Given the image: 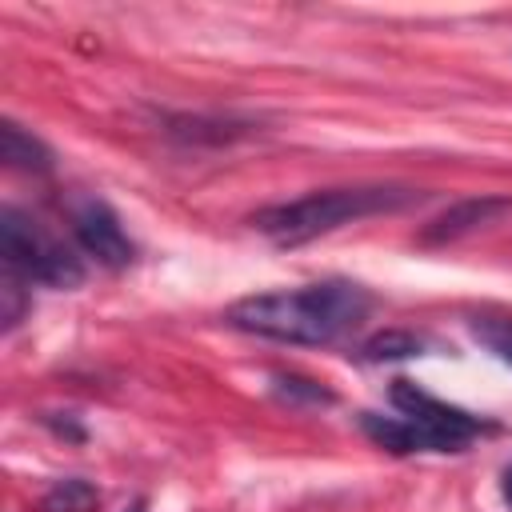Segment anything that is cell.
Returning <instances> with one entry per match:
<instances>
[{
	"instance_id": "1",
	"label": "cell",
	"mask_w": 512,
	"mask_h": 512,
	"mask_svg": "<svg viewBox=\"0 0 512 512\" xmlns=\"http://www.w3.org/2000/svg\"><path fill=\"white\" fill-rule=\"evenodd\" d=\"M372 312V296L356 280H316L296 288H272L236 300L224 320L248 336L280 340V344H336L352 328H360Z\"/></svg>"
},
{
	"instance_id": "2",
	"label": "cell",
	"mask_w": 512,
	"mask_h": 512,
	"mask_svg": "<svg viewBox=\"0 0 512 512\" xmlns=\"http://www.w3.org/2000/svg\"><path fill=\"white\" fill-rule=\"evenodd\" d=\"M420 204L416 188H400V184H352V188H320V192H304L296 200H280L268 204L252 216V228L260 236H268L280 248H296L308 244L316 236H328L344 224L368 220V216H392Z\"/></svg>"
},
{
	"instance_id": "3",
	"label": "cell",
	"mask_w": 512,
	"mask_h": 512,
	"mask_svg": "<svg viewBox=\"0 0 512 512\" xmlns=\"http://www.w3.org/2000/svg\"><path fill=\"white\" fill-rule=\"evenodd\" d=\"M396 416H380V412H360V428L372 444H380L384 452L408 456V452H460L468 448L480 432H488L492 424L448 404L436 400L432 392H424L412 380H392L388 392Z\"/></svg>"
},
{
	"instance_id": "4",
	"label": "cell",
	"mask_w": 512,
	"mask_h": 512,
	"mask_svg": "<svg viewBox=\"0 0 512 512\" xmlns=\"http://www.w3.org/2000/svg\"><path fill=\"white\" fill-rule=\"evenodd\" d=\"M0 252H4V268L24 276L28 284L76 288L84 280V264L76 248H68L48 224H40L32 212L16 204L0 208Z\"/></svg>"
},
{
	"instance_id": "5",
	"label": "cell",
	"mask_w": 512,
	"mask_h": 512,
	"mask_svg": "<svg viewBox=\"0 0 512 512\" xmlns=\"http://www.w3.org/2000/svg\"><path fill=\"white\" fill-rule=\"evenodd\" d=\"M68 224H72V236L84 248V256H92L96 264L120 272L136 260L132 236L124 232L120 216L100 196H84V192L68 196Z\"/></svg>"
},
{
	"instance_id": "6",
	"label": "cell",
	"mask_w": 512,
	"mask_h": 512,
	"mask_svg": "<svg viewBox=\"0 0 512 512\" xmlns=\"http://www.w3.org/2000/svg\"><path fill=\"white\" fill-rule=\"evenodd\" d=\"M508 212H512V196H472V200L452 204L444 216H436V220L420 232V240H424V244H452V240H460V236H468V232H476V228L496 224V220L508 216Z\"/></svg>"
},
{
	"instance_id": "7",
	"label": "cell",
	"mask_w": 512,
	"mask_h": 512,
	"mask_svg": "<svg viewBox=\"0 0 512 512\" xmlns=\"http://www.w3.org/2000/svg\"><path fill=\"white\" fill-rule=\"evenodd\" d=\"M0 156L8 168L16 172H48L52 168V152L44 148V140H36L32 132H24L16 120H4L0 128Z\"/></svg>"
},
{
	"instance_id": "8",
	"label": "cell",
	"mask_w": 512,
	"mask_h": 512,
	"mask_svg": "<svg viewBox=\"0 0 512 512\" xmlns=\"http://www.w3.org/2000/svg\"><path fill=\"white\" fill-rule=\"evenodd\" d=\"M468 332L480 348H488L500 364L512 368V312H496V308H484V312H472L468 316Z\"/></svg>"
},
{
	"instance_id": "9",
	"label": "cell",
	"mask_w": 512,
	"mask_h": 512,
	"mask_svg": "<svg viewBox=\"0 0 512 512\" xmlns=\"http://www.w3.org/2000/svg\"><path fill=\"white\" fill-rule=\"evenodd\" d=\"M96 504H100V492L80 476L56 480L44 492V512H96Z\"/></svg>"
},
{
	"instance_id": "10",
	"label": "cell",
	"mask_w": 512,
	"mask_h": 512,
	"mask_svg": "<svg viewBox=\"0 0 512 512\" xmlns=\"http://www.w3.org/2000/svg\"><path fill=\"white\" fill-rule=\"evenodd\" d=\"M424 340L412 336V332H380L372 340H364L360 356L364 360H400V356H420Z\"/></svg>"
},
{
	"instance_id": "11",
	"label": "cell",
	"mask_w": 512,
	"mask_h": 512,
	"mask_svg": "<svg viewBox=\"0 0 512 512\" xmlns=\"http://www.w3.org/2000/svg\"><path fill=\"white\" fill-rule=\"evenodd\" d=\"M0 304H4V308H0V320H4V328L12 332V328L24 320V312H28V280L4 268V280H0Z\"/></svg>"
},
{
	"instance_id": "12",
	"label": "cell",
	"mask_w": 512,
	"mask_h": 512,
	"mask_svg": "<svg viewBox=\"0 0 512 512\" xmlns=\"http://www.w3.org/2000/svg\"><path fill=\"white\" fill-rule=\"evenodd\" d=\"M500 496L512 508V464H504V472H500Z\"/></svg>"
}]
</instances>
